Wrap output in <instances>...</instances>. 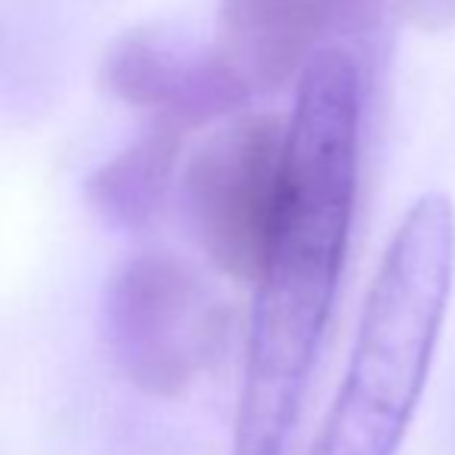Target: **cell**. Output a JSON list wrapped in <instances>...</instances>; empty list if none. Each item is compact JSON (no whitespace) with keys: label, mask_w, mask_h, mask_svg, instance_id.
Returning a JSON list of instances; mask_svg holds the SVG:
<instances>
[{"label":"cell","mask_w":455,"mask_h":455,"mask_svg":"<svg viewBox=\"0 0 455 455\" xmlns=\"http://www.w3.org/2000/svg\"><path fill=\"white\" fill-rule=\"evenodd\" d=\"M227 310L183 258L140 251L106 285V335L124 375L152 396H177L217 356Z\"/></svg>","instance_id":"obj_3"},{"label":"cell","mask_w":455,"mask_h":455,"mask_svg":"<svg viewBox=\"0 0 455 455\" xmlns=\"http://www.w3.org/2000/svg\"><path fill=\"white\" fill-rule=\"evenodd\" d=\"M100 84L108 96L183 133L235 118L251 96L217 47H189L156 25H140L108 44Z\"/></svg>","instance_id":"obj_4"},{"label":"cell","mask_w":455,"mask_h":455,"mask_svg":"<svg viewBox=\"0 0 455 455\" xmlns=\"http://www.w3.org/2000/svg\"><path fill=\"white\" fill-rule=\"evenodd\" d=\"M288 124L275 115H235L186 158L180 196L198 245L239 282L264 275L285 204Z\"/></svg>","instance_id":"obj_2"},{"label":"cell","mask_w":455,"mask_h":455,"mask_svg":"<svg viewBox=\"0 0 455 455\" xmlns=\"http://www.w3.org/2000/svg\"><path fill=\"white\" fill-rule=\"evenodd\" d=\"M183 140V131L152 121L149 131L87 174L84 198L91 211L115 229H143L168 196Z\"/></svg>","instance_id":"obj_6"},{"label":"cell","mask_w":455,"mask_h":455,"mask_svg":"<svg viewBox=\"0 0 455 455\" xmlns=\"http://www.w3.org/2000/svg\"><path fill=\"white\" fill-rule=\"evenodd\" d=\"M452 270L450 248L427 235L390 242L313 455H396L427 381Z\"/></svg>","instance_id":"obj_1"},{"label":"cell","mask_w":455,"mask_h":455,"mask_svg":"<svg viewBox=\"0 0 455 455\" xmlns=\"http://www.w3.org/2000/svg\"><path fill=\"white\" fill-rule=\"evenodd\" d=\"M350 10L360 12V0H220L214 47L248 91L270 93L304 75Z\"/></svg>","instance_id":"obj_5"}]
</instances>
